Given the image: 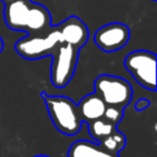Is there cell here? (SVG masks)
<instances>
[{
  "instance_id": "6da1fadb",
  "label": "cell",
  "mask_w": 157,
  "mask_h": 157,
  "mask_svg": "<svg viewBox=\"0 0 157 157\" xmlns=\"http://www.w3.org/2000/svg\"><path fill=\"white\" fill-rule=\"evenodd\" d=\"M4 18L6 26L29 34L42 33L52 27L50 12L40 4L31 0H13L5 4Z\"/></svg>"
},
{
  "instance_id": "7a4b0ae2",
  "label": "cell",
  "mask_w": 157,
  "mask_h": 157,
  "mask_svg": "<svg viewBox=\"0 0 157 157\" xmlns=\"http://www.w3.org/2000/svg\"><path fill=\"white\" fill-rule=\"evenodd\" d=\"M42 98L56 130L67 136H74L81 130L83 121L72 99L64 96H49L45 92H42Z\"/></svg>"
},
{
  "instance_id": "3957f363",
  "label": "cell",
  "mask_w": 157,
  "mask_h": 157,
  "mask_svg": "<svg viewBox=\"0 0 157 157\" xmlns=\"http://www.w3.org/2000/svg\"><path fill=\"white\" fill-rule=\"evenodd\" d=\"M61 37L56 27H50L48 31L26 36L18 39L15 44L17 54L25 59L34 60L48 56L61 43Z\"/></svg>"
},
{
  "instance_id": "277c9868",
  "label": "cell",
  "mask_w": 157,
  "mask_h": 157,
  "mask_svg": "<svg viewBox=\"0 0 157 157\" xmlns=\"http://www.w3.org/2000/svg\"><path fill=\"white\" fill-rule=\"evenodd\" d=\"M53 56L50 66V81L54 87H65L74 76L78 58V49L61 42L50 54Z\"/></svg>"
},
{
  "instance_id": "5b68a950",
  "label": "cell",
  "mask_w": 157,
  "mask_h": 157,
  "mask_svg": "<svg viewBox=\"0 0 157 157\" xmlns=\"http://www.w3.org/2000/svg\"><path fill=\"white\" fill-rule=\"evenodd\" d=\"M94 93L98 94L105 105L126 107L132 99L131 85L118 76L99 75L94 80Z\"/></svg>"
},
{
  "instance_id": "8992f818",
  "label": "cell",
  "mask_w": 157,
  "mask_h": 157,
  "mask_svg": "<svg viewBox=\"0 0 157 157\" xmlns=\"http://www.w3.org/2000/svg\"><path fill=\"white\" fill-rule=\"evenodd\" d=\"M125 69L142 87L156 90V55L148 50H134L124 59Z\"/></svg>"
},
{
  "instance_id": "52a82bcc",
  "label": "cell",
  "mask_w": 157,
  "mask_h": 157,
  "mask_svg": "<svg viewBox=\"0 0 157 157\" xmlns=\"http://www.w3.org/2000/svg\"><path fill=\"white\" fill-rule=\"evenodd\" d=\"M96 45L103 52H115L126 45L130 39V29L120 22H112L102 26L93 36Z\"/></svg>"
},
{
  "instance_id": "ba28073f",
  "label": "cell",
  "mask_w": 157,
  "mask_h": 157,
  "mask_svg": "<svg viewBox=\"0 0 157 157\" xmlns=\"http://www.w3.org/2000/svg\"><path fill=\"white\" fill-rule=\"evenodd\" d=\"M58 29L61 40L72 47H76L77 49L86 44L90 34L87 26L76 16H70L66 20H64L58 26Z\"/></svg>"
},
{
  "instance_id": "9c48e42d",
  "label": "cell",
  "mask_w": 157,
  "mask_h": 157,
  "mask_svg": "<svg viewBox=\"0 0 157 157\" xmlns=\"http://www.w3.org/2000/svg\"><path fill=\"white\" fill-rule=\"evenodd\" d=\"M77 108H78V113L81 115L82 121L90 123L92 120L101 119L103 117L105 103L102 101V98L98 94L93 92V93L85 96L80 101Z\"/></svg>"
},
{
  "instance_id": "30bf717a",
  "label": "cell",
  "mask_w": 157,
  "mask_h": 157,
  "mask_svg": "<svg viewBox=\"0 0 157 157\" xmlns=\"http://www.w3.org/2000/svg\"><path fill=\"white\" fill-rule=\"evenodd\" d=\"M67 157H119V155L88 140H77L70 146Z\"/></svg>"
},
{
  "instance_id": "8fae6325",
  "label": "cell",
  "mask_w": 157,
  "mask_h": 157,
  "mask_svg": "<svg viewBox=\"0 0 157 157\" xmlns=\"http://www.w3.org/2000/svg\"><path fill=\"white\" fill-rule=\"evenodd\" d=\"M87 128H88V132H90L91 137L93 140L98 141V142L101 140H103L105 136H108L112 131H114L117 129L115 125L108 123L103 118L96 119V120H92V121L87 123Z\"/></svg>"
},
{
  "instance_id": "7c38bea8",
  "label": "cell",
  "mask_w": 157,
  "mask_h": 157,
  "mask_svg": "<svg viewBox=\"0 0 157 157\" xmlns=\"http://www.w3.org/2000/svg\"><path fill=\"white\" fill-rule=\"evenodd\" d=\"M125 144H126L125 135L117 129L114 131H112L108 136H105L103 140L99 141V145L103 148H105L110 152H114V153L120 152L125 147Z\"/></svg>"
},
{
  "instance_id": "4fadbf2b",
  "label": "cell",
  "mask_w": 157,
  "mask_h": 157,
  "mask_svg": "<svg viewBox=\"0 0 157 157\" xmlns=\"http://www.w3.org/2000/svg\"><path fill=\"white\" fill-rule=\"evenodd\" d=\"M124 108H120V107H117V105H105V109H104V113H103V119L107 120L108 123L113 124V125H117L123 119V115H124Z\"/></svg>"
},
{
  "instance_id": "5bb4252c",
  "label": "cell",
  "mask_w": 157,
  "mask_h": 157,
  "mask_svg": "<svg viewBox=\"0 0 157 157\" xmlns=\"http://www.w3.org/2000/svg\"><path fill=\"white\" fill-rule=\"evenodd\" d=\"M148 105H150V101H148V99H146V98H140L139 101H136L134 108H135V110L141 112V110L146 109Z\"/></svg>"
},
{
  "instance_id": "9a60e30c",
  "label": "cell",
  "mask_w": 157,
  "mask_h": 157,
  "mask_svg": "<svg viewBox=\"0 0 157 157\" xmlns=\"http://www.w3.org/2000/svg\"><path fill=\"white\" fill-rule=\"evenodd\" d=\"M2 49H4V40H2V38L0 37V53L2 52Z\"/></svg>"
},
{
  "instance_id": "2e32d148",
  "label": "cell",
  "mask_w": 157,
  "mask_h": 157,
  "mask_svg": "<svg viewBox=\"0 0 157 157\" xmlns=\"http://www.w3.org/2000/svg\"><path fill=\"white\" fill-rule=\"evenodd\" d=\"M34 157H49V156H45V155H37V156H34Z\"/></svg>"
}]
</instances>
